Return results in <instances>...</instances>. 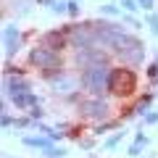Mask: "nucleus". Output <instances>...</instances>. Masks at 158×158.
Listing matches in <instances>:
<instances>
[{
  "label": "nucleus",
  "instance_id": "5",
  "mask_svg": "<svg viewBox=\"0 0 158 158\" xmlns=\"http://www.w3.org/2000/svg\"><path fill=\"white\" fill-rule=\"evenodd\" d=\"M108 103L103 98H87V100H79V113L87 118H95V121H103L108 118Z\"/></svg>",
  "mask_w": 158,
  "mask_h": 158
},
{
  "label": "nucleus",
  "instance_id": "1",
  "mask_svg": "<svg viewBox=\"0 0 158 158\" xmlns=\"http://www.w3.org/2000/svg\"><path fill=\"white\" fill-rule=\"evenodd\" d=\"M106 48H111L113 53H118V56H121V61L132 63V66L142 63V58H145V45H142V40L135 37V34H129L127 29H121V32H118Z\"/></svg>",
  "mask_w": 158,
  "mask_h": 158
},
{
  "label": "nucleus",
  "instance_id": "18",
  "mask_svg": "<svg viewBox=\"0 0 158 158\" xmlns=\"http://www.w3.org/2000/svg\"><path fill=\"white\" fill-rule=\"evenodd\" d=\"M113 127H118L116 121H106V124H100V127L95 129V135H106V132H108V129H113Z\"/></svg>",
  "mask_w": 158,
  "mask_h": 158
},
{
  "label": "nucleus",
  "instance_id": "15",
  "mask_svg": "<svg viewBox=\"0 0 158 158\" xmlns=\"http://www.w3.org/2000/svg\"><path fill=\"white\" fill-rule=\"evenodd\" d=\"M121 140H124V132H116L113 137H108V140H106V148H116Z\"/></svg>",
  "mask_w": 158,
  "mask_h": 158
},
{
  "label": "nucleus",
  "instance_id": "13",
  "mask_svg": "<svg viewBox=\"0 0 158 158\" xmlns=\"http://www.w3.org/2000/svg\"><path fill=\"white\" fill-rule=\"evenodd\" d=\"M100 13H106V16H116V13H121V8L113 6V3H106V6H100Z\"/></svg>",
  "mask_w": 158,
  "mask_h": 158
},
{
  "label": "nucleus",
  "instance_id": "26",
  "mask_svg": "<svg viewBox=\"0 0 158 158\" xmlns=\"http://www.w3.org/2000/svg\"><path fill=\"white\" fill-rule=\"evenodd\" d=\"M135 142H140V145H148V135H142V132H137Z\"/></svg>",
  "mask_w": 158,
  "mask_h": 158
},
{
  "label": "nucleus",
  "instance_id": "16",
  "mask_svg": "<svg viewBox=\"0 0 158 158\" xmlns=\"http://www.w3.org/2000/svg\"><path fill=\"white\" fill-rule=\"evenodd\" d=\"M50 11H56V13H69V3H63V0H56L50 6Z\"/></svg>",
  "mask_w": 158,
  "mask_h": 158
},
{
  "label": "nucleus",
  "instance_id": "28",
  "mask_svg": "<svg viewBox=\"0 0 158 158\" xmlns=\"http://www.w3.org/2000/svg\"><path fill=\"white\" fill-rule=\"evenodd\" d=\"M40 3H45V0H40Z\"/></svg>",
  "mask_w": 158,
  "mask_h": 158
},
{
  "label": "nucleus",
  "instance_id": "7",
  "mask_svg": "<svg viewBox=\"0 0 158 158\" xmlns=\"http://www.w3.org/2000/svg\"><path fill=\"white\" fill-rule=\"evenodd\" d=\"M3 87H6V98H19V95H27V92H32V85H29L27 79L21 77H6V82H3Z\"/></svg>",
  "mask_w": 158,
  "mask_h": 158
},
{
  "label": "nucleus",
  "instance_id": "14",
  "mask_svg": "<svg viewBox=\"0 0 158 158\" xmlns=\"http://www.w3.org/2000/svg\"><path fill=\"white\" fill-rule=\"evenodd\" d=\"M118 6L124 8V11H137V8H140V3H137V0H118Z\"/></svg>",
  "mask_w": 158,
  "mask_h": 158
},
{
  "label": "nucleus",
  "instance_id": "11",
  "mask_svg": "<svg viewBox=\"0 0 158 158\" xmlns=\"http://www.w3.org/2000/svg\"><path fill=\"white\" fill-rule=\"evenodd\" d=\"M13 106H16L19 111H32V108H37V106H40V98L34 95V92H27V95L13 98Z\"/></svg>",
  "mask_w": 158,
  "mask_h": 158
},
{
  "label": "nucleus",
  "instance_id": "19",
  "mask_svg": "<svg viewBox=\"0 0 158 158\" xmlns=\"http://www.w3.org/2000/svg\"><path fill=\"white\" fill-rule=\"evenodd\" d=\"M148 27H150L153 34L158 37V16H156V13H150V16H148Z\"/></svg>",
  "mask_w": 158,
  "mask_h": 158
},
{
  "label": "nucleus",
  "instance_id": "4",
  "mask_svg": "<svg viewBox=\"0 0 158 158\" xmlns=\"http://www.w3.org/2000/svg\"><path fill=\"white\" fill-rule=\"evenodd\" d=\"M137 90V74L132 69H111V77H108V92L113 95H132Z\"/></svg>",
  "mask_w": 158,
  "mask_h": 158
},
{
  "label": "nucleus",
  "instance_id": "12",
  "mask_svg": "<svg viewBox=\"0 0 158 158\" xmlns=\"http://www.w3.org/2000/svg\"><path fill=\"white\" fill-rule=\"evenodd\" d=\"M42 156L45 158H66V150H63V148H48V150H42Z\"/></svg>",
  "mask_w": 158,
  "mask_h": 158
},
{
  "label": "nucleus",
  "instance_id": "6",
  "mask_svg": "<svg viewBox=\"0 0 158 158\" xmlns=\"http://www.w3.org/2000/svg\"><path fill=\"white\" fill-rule=\"evenodd\" d=\"M21 48V32H19L16 24H6L3 27V53L6 58H13Z\"/></svg>",
  "mask_w": 158,
  "mask_h": 158
},
{
  "label": "nucleus",
  "instance_id": "8",
  "mask_svg": "<svg viewBox=\"0 0 158 158\" xmlns=\"http://www.w3.org/2000/svg\"><path fill=\"white\" fill-rule=\"evenodd\" d=\"M69 42V29H61V32H45V37H42V45L50 48V50L61 53L63 48H66Z\"/></svg>",
  "mask_w": 158,
  "mask_h": 158
},
{
  "label": "nucleus",
  "instance_id": "25",
  "mask_svg": "<svg viewBox=\"0 0 158 158\" xmlns=\"http://www.w3.org/2000/svg\"><path fill=\"white\" fill-rule=\"evenodd\" d=\"M158 121V113H145V124H156Z\"/></svg>",
  "mask_w": 158,
  "mask_h": 158
},
{
  "label": "nucleus",
  "instance_id": "10",
  "mask_svg": "<svg viewBox=\"0 0 158 158\" xmlns=\"http://www.w3.org/2000/svg\"><path fill=\"white\" fill-rule=\"evenodd\" d=\"M21 142L27 148H40V150L53 148V140H50V137H45V135H27V137H21Z\"/></svg>",
  "mask_w": 158,
  "mask_h": 158
},
{
  "label": "nucleus",
  "instance_id": "20",
  "mask_svg": "<svg viewBox=\"0 0 158 158\" xmlns=\"http://www.w3.org/2000/svg\"><path fill=\"white\" fill-rule=\"evenodd\" d=\"M69 16H79V0H69Z\"/></svg>",
  "mask_w": 158,
  "mask_h": 158
},
{
  "label": "nucleus",
  "instance_id": "21",
  "mask_svg": "<svg viewBox=\"0 0 158 158\" xmlns=\"http://www.w3.org/2000/svg\"><path fill=\"white\" fill-rule=\"evenodd\" d=\"M29 118H32V121H40V118H42V111H40V106L29 111Z\"/></svg>",
  "mask_w": 158,
  "mask_h": 158
},
{
  "label": "nucleus",
  "instance_id": "22",
  "mask_svg": "<svg viewBox=\"0 0 158 158\" xmlns=\"http://www.w3.org/2000/svg\"><path fill=\"white\" fill-rule=\"evenodd\" d=\"M137 3H140V8H142V11H153V6H156L153 0H137Z\"/></svg>",
  "mask_w": 158,
  "mask_h": 158
},
{
  "label": "nucleus",
  "instance_id": "2",
  "mask_svg": "<svg viewBox=\"0 0 158 158\" xmlns=\"http://www.w3.org/2000/svg\"><path fill=\"white\" fill-rule=\"evenodd\" d=\"M108 77H111V66L108 63H95V66H87L79 77L82 87L90 92L92 98H100L108 90Z\"/></svg>",
  "mask_w": 158,
  "mask_h": 158
},
{
  "label": "nucleus",
  "instance_id": "23",
  "mask_svg": "<svg viewBox=\"0 0 158 158\" xmlns=\"http://www.w3.org/2000/svg\"><path fill=\"white\" fill-rule=\"evenodd\" d=\"M32 124V118H16V124L13 127H19V129H24V127H29Z\"/></svg>",
  "mask_w": 158,
  "mask_h": 158
},
{
  "label": "nucleus",
  "instance_id": "24",
  "mask_svg": "<svg viewBox=\"0 0 158 158\" xmlns=\"http://www.w3.org/2000/svg\"><path fill=\"white\" fill-rule=\"evenodd\" d=\"M148 77H158V61L148 66Z\"/></svg>",
  "mask_w": 158,
  "mask_h": 158
},
{
  "label": "nucleus",
  "instance_id": "9",
  "mask_svg": "<svg viewBox=\"0 0 158 158\" xmlns=\"http://www.w3.org/2000/svg\"><path fill=\"white\" fill-rule=\"evenodd\" d=\"M77 63H82V66H95V63H106V53L98 50V48H85V50L77 53Z\"/></svg>",
  "mask_w": 158,
  "mask_h": 158
},
{
  "label": "nucleus",
  "instance_id": "27",
  "mask_svg": "<svg viewBox=\"0 0 158 158\" xmlns=\"http://www.w3.org/2000/svg\"><path fill=\"white\" fill-rule=\"evenodd\" d=\"M121 19H124V21L129 24V27H142V24H140V21H135V19H132V16H121Z\"/></svg>",
  "mask_w": 158,
  "mask_h": 158
},
{
  "label": "nucleus",
  "instance_id": "3",
  "mask_svg": "<svg viewBox=\"0 0 158 158\" xmlns=\"http://www.w3.org/2000/svg\"><path fill=\"white\" fill-rule=\"evenodd\" d=\"M29 63L32 66H37L42 74H48V77H53V74H58L61 77V56H58L56 50H50V48L45 45H37L29 50Z\"/></svg>",
  "mask_w": 158,
  "mask_h": 158
},
{
  "label": "nucleus",
  "instance_id": "17",
  "mask_svg": "<svg viewBox=\"0 0 158 158\" xmlns=\"http://www.w3.org/2000/svg\"><path fill=\"white\" fill-rule=\"evenodd\" d=\"M142 148H145V145H140V142H132V145H129V150H127V156L137 158V156H140V150H142Z\"/></svg>",
  "mask_w": 158,
  "mask_h": 158
}]
</instances>
